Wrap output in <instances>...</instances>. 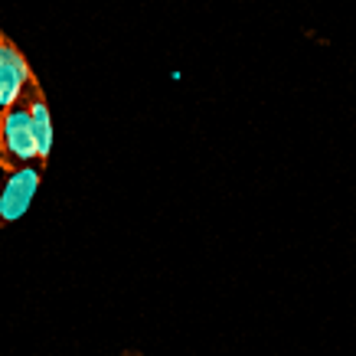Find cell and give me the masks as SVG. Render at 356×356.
Wrapping results in <instances>:
<instances>
[{
	"label": "cell",
	"instance_id": "cell-1",
	"mask_svg": "<svg viewBox=\"0 0 356 356\" xmlns=\"http://www.w3.org/2000/svg\"><path fill=\"white\" fill-rule=\"evenodd\" d=\"M43 170L40 163H13V170L0 177V222H17L30 213L33 200L40 193Z\"/></svg>",
	"mask_w": 356,
	"mask_h": 356
},
{
	"label": "cell",
	"instance_id": "cell-4",
	"mask_svg": "<svg viewBox=\"0 0 356 356\" xmlns=\"http://www.w3.org/2000/svg\"><path fill=\"white\" fill-rule=\"evenodd\" d=\"M26 108H30L33 134H36V154H40V161H46L49 151H53V138H56L49 105H46V98L40 95V92H30V95H26Z\"/></svg>",
	"mask_w": 356,
	"mask_h": 356
},
{
	"label": "cell",
	"instance_id": "cell-3",
	"mask_svg": "<svg viewBox=\"0 0 356 356\" xmlns=\"http://www.w3.org/2000/svg\"><path fill=\"white\" fill-rule=\"evenodd\" d=\"M33 88V72L26 56L13 43L0 40V111L23 102Z\"/></svg>",
	"mask_w": 356,
	"mask_h": 356
},
{
	"label": "cell",
	"instance_id": "cell-2",
	"mask_svg": "<svg viewBox=\"0 0 356 356\" xmlns=\"http://www.w3.org/2000/svg\"><path fill=\"white\" fill-rule=\"evenodd\" d=\"M0 157L10 163H30L40 161L36 154V134H33L30 108L17 102L10 108L0 111Z\"/></svg>",
	"mask_w": 356,
	"mask_h": 356
}]
</instances>
